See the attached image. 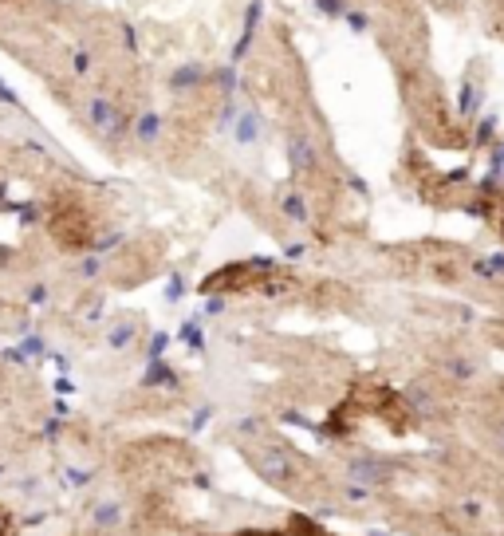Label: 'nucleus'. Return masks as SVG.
Returning a JSON list of instances; mask_svg holds the SVG:
<instances>
[{
	"label": "nucleus",
	"mask_w": 504,
	"mask_h": 536,
	"mask_svg": "<svg viewBox=\"0 0 504 536\" xmlns=\"http://www.w3.org/2000/svg\"><path fill=\"white\" fill-rule=\"evenodd\" d=\"M83 115H87V122L110 142H119L130 130V119L122 115V107L115 99H107V95H87V99H83Z\"/></svg>",
	"instance_id": "obj_1"
},
{
	"label": "nucleus",
	"mask_w": 504,
	"mask_h": 536,
	"mask_svg": "<svg viewBox=\"0 0 504 536\" xmlns=\"http://www.w3.org/2000/svg\"><path fill=\"white\" fill-rule=\"evenodd\" d=\"M248 458H252V465L260 470V477L272 481V485H280V489H288L295 477V458L284 450L280 442H268V445H257V450H248Z\"/></svg>",
	"instance_id": "obj_2"
},
{
	"label": "nucleus",
	"mask_w": 504,
	"mask_h": 536,
	"mask_svg": "<svg viewBox=\"0 0 504 536\" xmlns=\"http://www.w3.org/2000/svg\"><path fill=\"white\" fill-rule=\"evenodd\" d=\"M288 162H292V170H303V174H312V170L320 166V150H315L312 134L303 127H295L292 134H288Z\"/></svg>",
	"instance_id": "obj_3"
},
{
	"label": "nucleus",
	"mask_w": 504,
	"mask_h": 536,
	"mask_svg": "<svg viewBox=\"0 0 504 536\" xmlns=\"http://www.w3.org/2000/svg\"><path fill=\"white\" fill-rule=\"evenodd\" d=\"M233 134H237L240 146H252V142H260V134H264V119H260L257 107H233Z\"/></svg>",
	"instance_id": "obj_4"
},
{
	"label": "nucleus",
	"mask_w": 504,
	"mask_h": 536,
	"mask_svg": "<svg viewBox=\"0 0 504 536\" xmlns=\"http://www.w3.org/2000/svg\"><path fill=\"white\" fill-rule=\"evenodd\" d=\"M260 16H264V0H248V8H245V28H240V40L233 44V64H240V59L248 56V47H252V40H257V28H260Z\"/></svg>",
	"instance_id": "obj_5"
},
{
	"label": "nucleus",
	"mask_w": 504,
	"mask_h": 536,
	"mask_svg": "<svg viewBox=\"0 0 504 536\" xmlns=\"http://www.w3.org/2000/svg\"><path fill=\"white\" fill-rule=\"evenodd\" d=\"M351 477H355V481H367V485H378V481H390V477H394V465L367 453V458H355V462H351Z\"/></svg>",
	"instance_id": "obj_6"
},
{
	"label": "nucleus",
	"mask_w": 504,
	"mask_h": 536,
	"mask_svg": "<svg viewBox=\"0 0 504 536\" xmlns=\"http://www.w3.org/2000/svg\"><path fill=\"white\" fill-rule=\"evenodd\" d=\"M209 79V71H205L201 64H185V67H174V75H170V91L174 95H185V91H197V87Z\"/></svg>",
	"instance_id": "obj_7"
},
{
	"label": "nucleus",
	"mask_w": 504,
	"mask_h": 536,
	"mask_svg": "<svg viewBox=\"0 0 504 536\" xmlns=\"http://www.w3.org/2000/svg\"><path fill=\"white\" fill-rule=\"evenodd\" d=\"M481 99H485V91H481V83L477 79H461L457 83V115L461 119H473V115L481 111Z\"/></svg>",
	"instance_id": "obj_8"
},
{
	"label": "nucleus",
	"mask_w": 504,
	"mask_h": 536,
	"mask_svg": "<svg viewBox=\"0 0 504 536\" xmlns=\"http://www.w3.org/2000/svg\"><path fill=\"white\" fill-rule=\"evenodd\" d=\"M134 139L142 142V146H154V142H162V115L158 111H142L134 119Z\"/></svg>",
	"instance_id": "obj_9"
},
{
	"label": "nucleus",
	"mask_w": 504,
	"mask_h": 536,
	"mask_svg": "<svg viewBox=\"0 0 504 536\" xmlns=\"http://www.w3.org/2000/svg\"><path fill=\"white\" fill-rule=\"evenodd\" d=\"M213 83L221 87V95H225V99H237V64L217 67V71H213Z\"/></svg>",
	"instance_id": "obj_10"
},
{
	"label": "nucleus",
	"mask_w": 504,
	"mask_h": 536,
	"mask_svg": "<svg viewBox=\"0 0 504 536\" xmlns=\"http://www.w3.org/2000/svg\"><path fill=\"white\" fill-rule=\"evenodd\" d=\"M496 127H500V119H496V115L477 119V134H473V142H477V146H488V142L496 139Z\"/></svg>",
	"instance_id": "obj_11"
},
{
	"label": "nucleus",
	"mask_w": 504,
	"mask_h": 536,
	"mask_svg": "<svg viewBox=\"0 0 504 536\" xmlns=\"http://www.w3.org/2000/svg\"><path fill=\"white\" fill-rule=\"evenodd\" d=\"M280 205H284V213H288V217H292V221H307V205H303V197L300 194H284V202H280Z\"/></svg>",
	"instance_id": "obj_12"
},
{
	"label": "nucleus",
	"mask_w": 504,
	"mask_h": 536,
	"mask_svg": "<svg viewBox=\"0 0 504 536\" xmlns=\"http://www.w3.org/2000/svg\"><path fill=\"white\" fill-rule=\"evenodd\" d=\"M343 20H347V28L355 32V36H363V32L370 28V16H367V12H358V8H347V12H343Z\"/></svg>",
	"instance_id": "obj_13"
},
{
	"label": "nucleus",
	"mask_w": 504,
	"mask_h": 536,
	"mask_svg": "<svg viewBox=\"0 0 504 536\" xmlns=\"http://www.w3.org/2000/svg\"><path fill=\"white\" fill-rule=\"evenodd\" d=\"M312 4L323 12V16H331V20H343V12L351 8L347 0H312Z\"/></svg>",
	"instance_id": "obj_14"
},
{
	"label": "nucleus",
	"mask_w": 504,
	"mask_h": 536,
	"mask_svg": "<svg viewBox=\"0 0 504 536\" xmlns=\"http://www.w3.org/2000/svg\"><path fill=\"white\" fill-rule=\"evenodd\" d=\"M71 71H75V75H87V71H91V52H87V47H79V52L71 56Z\"/></svg>",
	"instance_id": "obj_15"
},
{
	"label": "nucleus",
	"mask_w": 504,
	"mask_h": 536,
	"mask_svg": "<svg viewBox=\"0 0 504 536\" xmlns=\"http://www.w3.org/2000/svg\"><path fill=\"white\" fill-rule=\"evenodd\" d=\"M488 162H493V170H496V174L504 170V142H496V146L488 150Z\"/></svg>",
	"instance_id": "obj_16"
},
{
	"label": "nucleus",
	"mask_w": 504,
	"mask_h": 536,
	"mask_svg": "<svg viewBox=\"0 0 504 536\" xmlns=\"http://www.w3.org/2000/svg\"><path fill=\"white\" fill-rule=\"evenodd\" d=\"M122 44H127V52H138V36L130 24H122Z\"/></svg>",
	"instance_id": "obj_17"
},
{
	"label": "nucleus",
	"mask_w": 504,
	"mask_h": 536,
	"mask_svg": "<svg viewBox=\"0 0 504 536\" xmlns=\"http://www.w3.org/2000/svg\"><path fill=\"white\" fill-rule=\"evenodd\" d=\"M0 103H8V107H16V103H20V99H16V91H12V87L4 83V79H0Z\"/></svg>",
	"instance_id": "obj_18"
},
{
	"label": "nucleus",
	"mask_w": 504,
	"mask_h": 536,
	"mask_svg": "<svg viewBox=\"0 0 504 536\" xmlns=\"http://www.w3.org/2000/svg\"><path fill=\"white\" fill-rule=\"evenodd\" d=\"M0 536H12V513L0 508Z\"/></svg>",
	"instance_id": "obj_19"
}]
</instances>
